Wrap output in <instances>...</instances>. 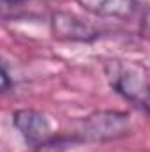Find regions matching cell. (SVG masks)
I'll use <instances>...</instances> for the list:
<instances>
[{
    "label": "cell",
    "mask_w": 150,
    "mask_h": 152,
    "mask_svg": "<svg viewBox=\"0 0 150 152\" xmlns=\"http://www.w3.org/2000/svg\"><path fill=\"white\" fill-rule=\"evenodd\" d=\"M104 75L118 96L150 113V81L138 67L113 58L104 62Z\"/></svg>",
    "instance_id": "cell-1"
},
{
    "label": "cell",
    "mask_w": 150,
    "mask_h": 152,
    "mask_svg": "<svg viewBox=\"0 0 150 152\" xmlns=\"http://www.w3.org/2000/svg\"><path fill=\"white\" fill-rule=\"evenodd\" d=\"M131 131V118L125 112L118 110H97L81 118L74 138L81 143H104L118 140Z\"/></svg>",
    "instance_id": "cell-2"
},
{
    "label": "cell",
    "mask_w": 150,
    "mask_h": 152,
    "mask_svg": "<svg viewBox=\"0 0 150 152\" xmlns=\"http://www.w3.org/2000/svg\"><path fill=\"white\" fill-rule=\"evenodd\" d=\"M50 27L55 37L67 42H92L101 36L92 23L69 11H55L50 18Z\"/></svg>",
    "instance_id": "cell-3"
},
{
    "label": "cell",
    "mask_w": 150,
    "mask_h": 152,
    "mask_svg": "<svg viewBox=\"0 0 150 152\" xmlns=\"http://www.w3.org/2000/svg\"><path fill=\"white\" fill-rule=\"evenodd\" d=\"M12 126L18 129L21 138L34 147L51 138V124L48 117L42 112L32 110V108L16 110L12 113Z\"/></svg>",
    "instance_id": "cell-4"
},
{
    "label": "cell",
    "mask_w": 150,
    "mask_h": 152,
    "mask_svg": "<svg viewBox=\"0 0 150 152\" xmlns=\"http://www.w3.org/2000/svg\"><path fill=\"white\" fill-rule=\"evenodd\" d=\"M87 12L99 18L127 20L134 14L136 0H76Z\"/></svg>",
    "instance_id": "cell-5"
},
{
    "label": "cell",
    "mask_w": 150,
    "mask_h": 152,
    "mask_svg": "<svg viewBox=\"0 0 150 152\" xmlns=\"http://www.w3.org/2000/svg\"><path fill=\"white\" fill-rule=\"evenodd\" d=\"M79 143L74 138V134L67 136V134H60V136H51L46 142L36 145L34 152H67L71 149V145Z\"/></svg>",
    "instance_id": "cell-6"
},
{
    "label": "cell",
    "mask_w": 150,
    "mask_h": 152,
    "mask_svg": "<svg viewBox=\"0 0 150 152\" xmlns=\"http://www.w3.org/2000/svg\"><path fill=\"white\" fill-rule=\"evenodd\" d=\"M140 34L143 37L150 39V11H145V14L141 16V21H140Z\"/></svg>",
    "instance_id": "cell-7"
},
{
    "label": "cell",
    "mask_w": 150,
    "mask_h": 152,
    "mask_svg": "<svg viewBox=\"0 0 150 152\" xmlns=\"http://www.w3.org/2000/svg\"><path fill=\"white\" fill-rule=\"evenodd\" d=\"M11 88V78H9V69H7V64L4 62L2 64V90L7 92Z\"/></svg>",
    "instance_id": "cell-8"
},
{
    "label": "cell",
    "mask_w": 150,
    "mask_h": 152,
    "mask_svg": "<svg viewBox=\"0 0 150 152\" xmlns=\"http://www.w3.org/2000/svg\"><path fill=\"white\" fill-rule=\"evenodd\" d=\"M136 4L141 5V7H145L147 11H150V0H136Z\"/></svg>",
    "instance_id": "cell-9"
}]
</instances>
